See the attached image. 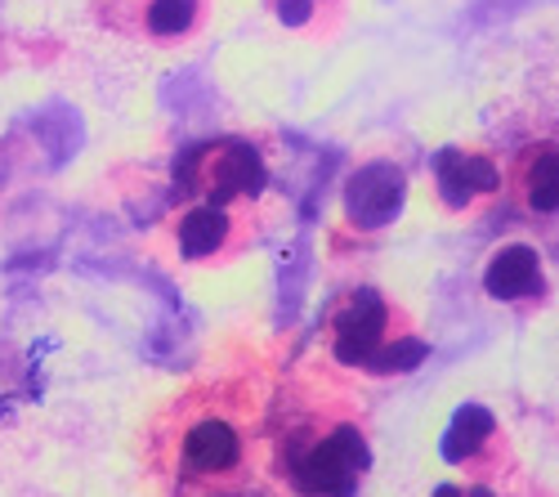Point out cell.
<instances>
[{
    "label": "cell",
    "mask_w": 559,
    "mask_h": 497,
    "mask_svg": "<svg viewBox=\"0 0 559 497\" xmlns=\"http://www.w3.org/2000/svg\"><path fill=\"white\" fill-rule=\"evenodd\" d=\"M175 185L189 202L255 206L269 189V166L251 140H206L179 162Z\"/></svg>",
    "instance_id": "obj_1"
},
{
    "label": "cell",
    "mask_w": 559,
    "mask_h": 497,
    "mask_svg": "<svg viewBox=\"0 0 559 497\" xmlns=\"http://www.w3.org/2000/svg\"><path fill=\"white\" fill-rule=\"evenodd\" d=\"M367 471V439L358 426H332L328 435H296L283 458V475L305 497H349Z\"/></svg>",
    "instance_id": "obj_2"
},
{
    "label": "cell",
    "mask_w": 559,
    "mask_h": 497,
    "mask_svg": "<svg viewBox=\"0 0 559 497\" xmlns=\"http://www.w3.org/2000/svg\"><path fill=\"white\" fill-rule=\"evenodd\" d=\"M211 0H95V19L148 45H183L206 27Z\"/></svg>",
    "instance_id": "obj_3"
},
{
    "label": "cell",
    "mask_w": 559,
    "mask_h": 497,
    "mask_svg": "<svg viewBox=\"0 0 559 497\" xmlns=\"http://www.w3.org/2000/svg\"><path fill=\"white\" fill-rule=\"evenodd\" d=\"M255 206H215V202H189L175 215V247L189 264H211L238 256L255 234Z\"/></svg>",
    "instance_id": "obj_4"
},
{
    "label": "cell",
    "mask_w": 559,
    "mask_h": 497,
    "mask_svg": "<svg viewBox=\"0 0 559 497\" xmlns=\"http://www.w3.org/2000/svg\"><path fill=\"white\" fill-rule=\"evenodd\" d=\"M390 341V305L377 292H354L332 313V354L345 368H371Z\"/></svg>",
    "instance_id": "obj_5"
},
{
    "label": "cell",
    "mask_w": 559,
    "mask_h": 497,
    "mask_svg": "<svg viewBox=\"0 0 559 497\" xmlns=\"http://www.w3.org/2000/svg\"><path fill=\"white\" fill-rule=\"evenodd\" d=\"M247 462V435L228 413H202L179 435V471L198 480H219Z\"/></svg>",
    "instance_id": "obj_6"
},
{
    "label": "cell",
    "mask_w": 559,
    "mask_h": 497,
    "mask_svg": "<svg viewBox=\"0 0 559 497\" xmlns=\"http://www.w3.org/2000/svg\"><path fill=\"white\" fill-rule=\"evenodd\" d=\"M403 193H407V179L399 166L367 162L345 185V220L354 229H381V224H390L403 211Z\"/></svg>",
    "instance_id": "obj_7"
},
{
    "label": "cell",
    "mask_w": 559,
    "mask_h": 497,
    "mask_svg": "<svg viewBox=\"0 0 559 497\" xmlns=\"http://www.w3.org/2000/svg\"><path fill=\"white\" fill-rule=\"evenodd\" d=\"M439 198L452 206V211H465L479 193H492L501 179H497V166L479 153H461V149H448L439 153Z\"/></svg>",
    "instance_id": "obj_8"
},
{
    "label": "cell",
    "mask_w": 559,
    "mask_h": 497,
    "mask_svg": "<svg viewBox=\"0 0 559 497\" xmlns=\"http://www.w3.org/2000/svg\"><path fill=\"white\" fill-rule=\"evenodd\" d=\"M484 287L497 300H520L542 292V260L533 247H501L488 269H484Z\"/></svg>",
    "instance_id": "obj_9"
},
{
    "label": "cell",
    "mask_w": 559,
    "mask_h": 497,
    "mask_svg": "<svg viewBox=\"0 0 559 497\" xmlns=\"http://www.w3.org/2000/svg\"><path fill=\"white\" fill-rule=\"evenodd\" d=\"M524 202L537 215H555L559 211V153L555 149H542V153L528 157V166H524Z\"/></svg>",
    "instance_id": "obj_10"
},
{
    "label": "cell",
    "mask_w": 559,
    "mask_h": 497,
    "mask_svg": "<svg viewBox=\"0 0 559 497\" xmlns=\"http://www.w3.org/2000/svg\"><path fill=\"white\" fill-rule=\"evenodd\" d=\"M492 435V417L484 409H475V403H465V409L452 417L448 435H443V458L448 462H465L479 453V443Z\"/></svg>",
    "instance_id": "obj_11"
},
{
    "label": "cell",
    "mask_w": 559,
    "mask_h": 497,
    "mask_svg": "<svg viewBox=\"0 0 559 497\" xmlns=\"http://www.w3.org/2000/svg\"><path fill=\"white\" fill-rule=\"evenodd\" d=\"M277 23L292 27V32H313L322 27V10H332L336 0H269Z\"/></svg>",
    "instance_id": "obj_12"
},
{
    "label": "cell",
    "mask_w": 559,
    "mask_h": 497,
    "mask_svg": "<svg viewBox=\"0 0 559 497\" xmlns=\"http://www.w3.org/2000/svg\"><path fill=\"white\" fill-rule=\"evenodd\" d=\"M435 497H492V493H484V488H475V493H465V488H452V484H443Z\"/></svg>",
    "instance_id": "obj_13"
}]
</instances>
